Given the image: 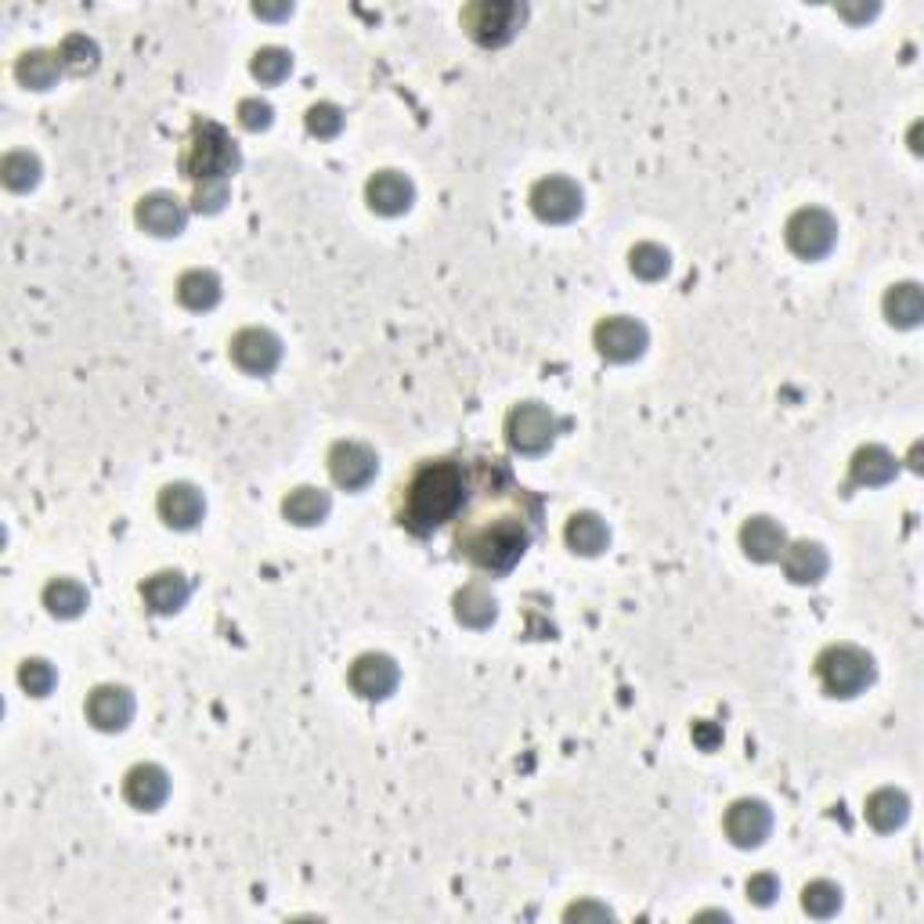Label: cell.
<instances>
[{"label":"cell","mask_w":924,"mask_h":924,"mask_svg":"<svg viewBox=\"0 0 924 924\" xmlns=\"http://www.w3.org/2000/svg\"><path fill=\"white\" fill-rule=\"evenodd\" d=\"M539 505L502 466L484 462L473 499L455 517V549L481 571L502 574L531 545Z\"/></svg>","instance_id":"6da1fadb"},{"label":"cell","mask_w":924,"mask_h":924,"mask_svg":"<svg viewBox=\"0 0 924 924\" xmlns=\"http://www.w3.org/2000/svg\"><path fill=\"white\" fill-rule=\"evenodd\" d=\"M466 505V470L455 459H423L401 488V524L430 534Z\"/></svg>","instance_id":"7a4b0ae2"},{"label":"cell","mask_w":924,"mask_h":924,"mask_svg":"<svg viewBox=\"0 0 924 924\" xmlns=\"http://www.w3.org/2000/svg\"><path fill=\"white\" fill-rule=\"evenodd\" d=\"M238 145L232 141V134L220 127V124H196L191 130V141L185 148V159L181 167L191 181H228V174L238 170Z\"/></svg>","instance_id":"3957f363"},{"label":"cell","mask_w":924,"mask_h":924,"mask_svg":"<svg viewBox=\"0 0 924 924\" xmlns=\"http://www.w3.org/2000/svg\"><path fill=\"white\" fill-rule=\"evenodd\" d=\"M816 676L830 697H853L874 682V658L863 647L834 643L816 658Z\"/></svg>","instance_id":"277c9868"},{"label":"cell","mask_w":924,"mask_h":924,"mask_svg":"<svg viewBox=\"0 0 924 924\" xmlns=\"http://www.w3.org/2000/svg\"><path fill=\"white\" fill-rule=\"evenodd\" d=\"M528 19V8L517 4V0H476L466 11H462V26L476 43H488V48H499V43L513 40V33Z\"/></svg>","instance_id":"5b68a950"},{"label":"cell","mask_w":924,"mask_h":924,"mask_svg":"<svg viewBox=\"0 0 924 924\" xmlns=\"http://www.w3.org/2000/svg\"><path fill=\"white\" fill-rule=\"evenodd\" d=\"M505 438L520 455H542L557 441V415L539 401H524L505 415Z\"/></svg>","instance_id":"8992f818"},{"label":"cell","mask_w":924,"mask_h":924,"mask_svg":"<svg viewBox=\"0 0 924 924\" xmlns=\"http://www.w3.org/2000/svg\"><path fill=\"white\" fill-rule=\"evenodd\" d=\"M784 235H787V246H792L798 257L819 261L834 249V243H838V220H834L827 210H819V206H806V210L792 214Z\"/></svg>","instance_id":"52a82bcc"},{"label":"cell","mask_w":924,"mask_h":924,"mask_svg":"<svg viewBox=\"0 0 924 924\" xmlns=\"http://www.w3.org/2000/svg\"><path fill=\"white\" fill-rule=\"evenodd\" d=\"M596 351H600L607 362H636L639 354L647 351V330H643V322H636V318H603L600 325H596Z\"/></svg>","instance_id":"ba28073f"},{"label":"cell","mask_w":924,"mask_h":924,"mask_svg":"<svg viewBox=\"0 0 924 924\" xmlns=\"http://www.w3.org/2000/svg\"><path fill=\"white\" fill-rule=\"evenodd\" d=\"M531 210L549 225H563L581 214V188L571 177H542L531 188Z\"/></svg>","instance_id":"9c48e42d"},{"label":"cell","mask_w":924,"mask_h":924,"mask_svg":"<svg viewBox=\"0 0 924 924\" xmlns=\"http://www.w3.org/2000/svg\"><path fill=\"white\" fill-rule=\"evenodd\" d=\"M232 357L238 368L253 372V376H267L282 362V340L272 330L249 325V330L232 336Z\"/></svg>","instance_id":"30bf717a"},{"label":"cell","mask_w":924,"mask_h":924,"mask_svg":"<svg viewBox=\"0 0 924 924\" xmlns=\"http://www.w3.org/2000/svg\"><path fill=\"white\" fill-rule=\"evenodd\" d=\"M376 470H380V459L368 444H362V441H336L333 444L330 473L340 488H347V491L365 488L372 476H376Z\"/></svg>","instance_id":"8fae6325"},{"label":"cell","mask_w":924,"mask_h":924,"mask_svg":"<svg viewBox=\"0 0 924 924\" xmlns=\"http://www.w3.org/2000/svg\"><path fill=\"white\" fill-rule=\"evenodd\" d=\"M769 830H773V813H769L766 802L740 798V802L729 806V813H726V834L734 838V845L755 848V845H763L769 838Z\"/></svg>","instance_id":"7c38bea8"},{"label":"cell","mask_w":924,"mask_h":924,"mask_svg":"<svg viewBox=\"0 0 924 924\" xmlns=\"http://www.w3.org/2000/svg\"><path fill=\"white\" fill-rule=\"evenodd\" d=\"M351 687L368 700L391 697L397 687L394 658H386V653H362V658L351 665Z\"/></svg>","instance_id":"4fadbf2b"},{"label":"cell","mask_w":924,"mask_h":924,"mask_svg":"<svg viewBox=\"0 0 924 924\" xmlns=\"http://www.w3.org/2000/svg\"><path fill=\"white\" fill-rule=\"evenodd\" d=\"M203 513H206V499H203V491L196 484L177 481V484H167L159 491V517L167 520L170 528H177V531L196 528L203 520Z\"/></svg>","instance_id":"5bb4252c"},{"label":"cell","mask_w":924,"mask_h":924,"mask_svg":"<svg viewBox=\"0 0 924 924\" xmlns=\"http://www.w3.org/2000/svg\"><path fill=\"white\" fill-rule=\"evenodd\" d=\"M185 220H188L185 206H181V199H177V196H170V191H153V196H145L138 203V225L145 232L159 235V238L177 235V232L185 228Z\"/></svg>","instance_id":"9a60e30c"},{"label":"cell","mask_w":924,"mask_h":924,"mask_svg":"<svg viewBox=\"0 0 924 924\" xmlns=\"http://www.w3.org/2000/svg\"><path fill=\"white\" fill-rule=\"evenodd\" d=\"M365 196H368V206L376 214L383 217H397V214H405L412 199H415V188L405 174H397V170H380L376 177L368 181L365 188Z\"/></svg>","instance_id":"2e32d148"},{"label":"cell","mask_w":924,"mask_h":924,"mask_svg":"<svg viewBox=\"0 0 924 924\" xmlns=\"http://www.w3.org/2000/svg\"><path fill=\"white\" fill-rule=\"evenodd\" d=\"M87 719L106 734H116L134 719V697L127 687H98L87 697Z\"/></svg>","instance_id":"e0dca14e"},{"label":"cell","mask_w":924,"mask_h":924,"mask_svg":"<svg viewBox=\"0 0 924 924\" xmlns=\"http://www.w3.org/2000/svg\"><path fill=\"white\" fill-rule=\"evenodd\" d=\"M124 795L130 806H138V809H159L163 802H167L170 795V777H167V769H159L153 763H145V766H134L127 773V780H124Z\"/></svg>","instance_id":"ac0fdd59"},{"label":"cell","mask_w":924,"mask_h":924,"mask_svg":"<svg viewBox=\"0 0 924 924\" xmlns=\"http://www.w3.org/2000/svg\"><path fill=\"white\" fill-rule=\"evenodd\" d=\"M740 545H744V553H748L751 560L769 563V560H780L784 557L787 534H784V528L777 524V520L751 517V520H744V528H740Z\"/></svg>","instance_id":"d6986e66"},{"label":"cell","mask_w":924,"mask_h":924,"mask_svg":"<svg viewBox=\"0 0 924 924\" xmlns=\"http://www.w3.org/2000/svg\"><path fill=\"white\" fill-rule=\"evenodd\" d=\"M188 592H191V586L181 571H159L141 586L145 603H148V610H156V615H174V610H181Z\"/></svg>","instance_id":"ffe728a7"},{"label":"cell","mask_w":924,"mask_h":924,"mask_svg":"<svg viewBox=\"0 0 924 924\" xmlns=\"http://www.w3.org/2000/svg\"><path fill=\"white\" fill-rule=\"evenodd\" d=\"M784 571L798 586H816L827 574V553L816 542H795L784 549Z\"/></svg>","instance_id":"44dd1931"},{"label":"cell","mask_w":924,"mask_h":924,"mask_svg":"<svg viewBox=\"0 0 924 924\" xmlns=\"http://www.w3.org/2000/svg\"><path fill=\"white\" fill-rule=\"evenodd\" d=\"M896 470H900L896 455L882 449V444H867V449H859L853 455V484H863V488L888 484L896 476Z\"/></svg>","instance_id":"7402d4cb"},{"label":"cell","mask_w":924,"mask_h":924,"mask_svg":"<svg viewBox=\"0 0 924 924\" xmlns=\"http://www.w3.org/2000/svg\"><path fill=\"white\" fill-rule=\"evenodd\" d=\"M885 315L900 330H914L924 318V293L917 282H900V286H892L885 293Z\"/></svg>","instance_id":"603a6c76"},{"label":"cell","mask_w":924,"mask_h":924,"mask_svg":"<svg viewBox=\"0 0 924 924\" xmlns=\"http://www.w3.org/2000/svg\"><path fill=\"white\" fill-rule=\"evenodd\" d=\"M906 816H911V798L896 787H882L867 798V819L877 830H896L906 824Z\"/></svg>","instance_id":"cb8c5ba5"},{"label":"cell","mask_w":924,"mask_h":924,"mask_svg":"<svg viewBox=\"0 0 924 924\" xmlns=\"http://www.w3.org/2000/svg\"><path fill=\"white\" fill-rule=\"evenodd\" d=\"M568 545L574 549V553L581 557H596V553H603L607 542H610V531L603 524V517H596V513H574L568 520Z\"/></svg>","instance_id":"d4e9b609"},{"label":"cell","mask_w":924,"mask_h":924,"mask_svg":"<svg viewBox=\"0 0 924 924\" xmlns=\"http://www.w3.org/2000/svg\"><path fill=\"white\" fill-rule=\"evenodd\" d=\"M499 607H495V596H491L484 586H466L455 592V618L466 625V629H488L491 621H495Z\"/></svg>","instance_id":"484cf974"},{"label":"cell","mask_w":924,"mask_h":924,"mask_svg":"<svg viewBox=\"0 0 924 924\" xmlns=\"http://www.w3.org/2000/svg\"><path fill=\"white\" fill-rule=\"evenodd\" d=\"M330 495H325L322 488H296L282 502V513H286L293 524L301 528H311V524H322L325 517H330Z\"/></svg>","instance_id":"4316f807"},{"label":"cell","mask_w":924,"mask_h":924,"mask_svg":"<svg viewBox=\"0 0 924 924\" xmlns=\"http://www.w3.org/2000/svg\"><path fill=\"white\" fill-rule=\"evenodd\" d=\"M177 301L191 311H210L220 301V278L214 272H203V267L185 272L177 282Z\"/></svg>","instance_id":"83f0119b"},{"label":"cell","mask_w":924,"mask_h":924,"mask_svg":"<svg viewBox=\"0 0 924 924\" xmlns=\"http://www.w3.org/2000/svg\"><path fill=\"white\" fill-rule=\"evenodd\" d=\"M58 72H62L58 51H26L19 62H14V77H19L26 87H33V91H48V87L58 80Z\"/></svg>","instance_id":"f1b7e54d"},{"label":"cell","mask_w":924,"mask_h":924,"mask_svg":"<svg viewBox=\"0 0 924 924\" xmlns=\"http://www.w3.org/2000/svg\"><path fill=\"white\" fill-rule=\"evenodd\" d=\"M43 607H48L55 618H77L87 607V589L72 578H55V581H48V589H43Z\"/></svg>","instance_id":"f546056e"},{"label":"cell","mask_w":924,"mask_h":924,"mask_svg":"<svg viewBox=\"0 0 924 924\" xmlns=\"http://www.w3.org/2000/svg\"><path fill=\"white\" fill-rule=\"evenodd\" d=\"M0 174H4V185L11 191H29L37 181H40V159L33 153H26V148H19V153H8L4 163H0Z\"/></svg>","instance_id":"4dcf8cb0"},{"label":"cell","mask_w":924,"mask_h":924,"mask_svg":"<svg viewBox=\"0 0 924 924\" xmlns=\"http://www.w3.org/2000/svg\"><path fill=\"white\" fill-rule=\"evenodd\" d=\"M629 267L639 275V278H647V282H658L668 275V267H672V257H668V249L658 246V243H639L632 246L629 253Z\"/></svg>","instance_id":"1f68e13d"},{"label":"cell","mask_w":924,"mask_h":924,"mask_svg":"<svg viewBox=\"0 0 924 924\" xmlns=\"http://www.w3.org/2000/svg\"><path fill=\"white\" fill-rule=\"evenodd\" d=\"M253 77L264 80V83H278V80H286L289 77V69H293V55L286 48H261L257 55H253Z\"/></svg>","instance_id":"d6a6232c"},{"label":"cell","mask_w":924,"mask_h":924,"mask_svg":"<svg viewBox=\"0 0 924 924\" xmlns=\"http://www.w3.org/2000/svg\"><path fill=\"white\" fill-rule=\"evenodd\" d=\"M58 62H62V69H95L98 66V43L91 37H83V33H69L62 40V48H58Z\"/></svg>","instance_id":"836d02e7"},{"label":"cell","mask_w":924,"mask_h":924,"mask_svg":"<svg viewBox=\"0 0 924 924\" xmlns=\"http://www.w3.org/2000/svg\"><path fill=\"white\" fill-rule=\"evenodd\" d=\"M802 906L813 914V917H830L838 914L842 906V888L830 885V882H809L806 892H802Z\"/></svg>","instance_id":"e575fe53"},{"label":"cell","mask_w":924,"mask_h":924,"mask_svg":"<svg viewBox=\"0 0 924 924\" xmlns=\"http://www.w3.org/2000/svg\"><path fill=\"white\" fill-rule=\"evenodd\" d=\"M307 130L315 138H336L344 130V109L333 106V101H318V106L307 109Z\"/></svg>","instance_id":"d590c367"},{"label":"cell","mask_w":924,"mask_h":924,"mask_svg":"<svg viewBox=\"0 0 924 924\" xmlns=\"http://www.w3.org/2000/svg\"><path fill=\"white\" fill-rule=\"evenodd\" d=\"M55 668L43 661V658H29V661H22V668H19V682L22 687L33 694V697H48L51 690H55Z\"/></svg>","instance_id":"8d00e7d4"},{"label":"cell","mask_w":924,"mask_h":924,"mask_svg":"<svg viewBox=\"0 0 924 924\" xmlns=\"http://www.w3.org/2000/svg\"><path fill=\"white\" fill-rule=\"evenodd\" d=\"M272 116H275V109L267 106L264 98H243L238 101V124H243L246 130H267L272 127Z\"/></svg>","instance_id":"74e56055"},{"label":"cell","mask_w":924,"mask_h":924,"mask_svg":"<svg viewBox=\"0 0 924 924\" xmlns=\"http://www.w3.org/2000/svg\"><path fill=\"white\" fill-rule=\"evenodd\" d=\"M196 210L199 214H217L220 206L228 203V181H206V185H199L196 188Z\"/></svg>","instance_id":"f35d334b"},{"label":"cell","mask_w":924,"mask_h":924,"mask_svg":"<svg viewBox=\"0 0 924 924\" xmlns=\"http://www.w3.org/2000/svg\"><path fill=\"white\" fill-rule=\"evenodd\" d=\"M780 896V882L773 874H755L748 882V900L758 903V906H769L773 900Z\"/></svg>","instance_id":"ab89813d"},{"label":"cell","mask_w":924,"mask_h":924,"mask_svg":"<svg viewBox=\"0 0 924 924\" xmlns=\"http://www.w3.org/2000/svg\"><path fill=\"white\" fill-rule=\"evenodd\" d=\"M694 744H697V748H705V751H715L723 744V726L711 723V719L694 723Z\"/></svg>","instance_id":"60d3db41"},{"label":"cell","mask_w":924,"mask_h":924,"mask_svg":"<svg viewBox=\"0 0 924 924\" xmlns=\"http://www.w3.org/2000/svg\"><path fill=\"white\" fill-rule=\"evenodd\" d=\"M568 917H610V911L607 906H596V903H578V906H571L568 911Z\"/></svg>","instance_id":"b9f144b4"},{"label":"cell","mask_w":924,"mask_h":924,"mask_svg":"<svg viewBox=\"0 0 924 924\" xmlns=\"http://www.w3.org/2000/svg\"><path fill=\"white\" fill-rule=\"evenodd\" d=\"M253 11H257V14H272V19H275V14H289V11H293V4H278V8L257 4V8H253Z\"/></svg>","instance_id":"7bdbcfd3"},{"label":"cell","mask_w":924,"mask_h":924,"mask_svg":"<svg viewBox=\"0 0 924 924\" xmlns=\"http://www.w3.org/2000/svg\"><path fill=\"white\" fill-rule=\"evenodd\" d=\"M877 8L871 4V8H842V14L845 19H867V14H874Z\"/></svg>","instance_id":"ee69618b"}]
</instances>
